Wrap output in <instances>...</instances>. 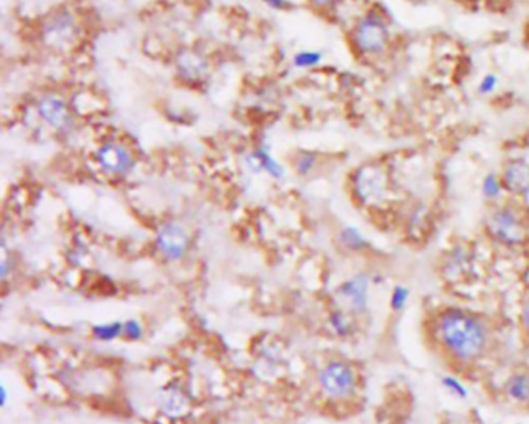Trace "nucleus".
<instances>
[{
	"label": "nucleus",
	"mask_w": 529,
	"mask_h": 424,
	"mask_svg": "<svg viewBox=\"0 0 529 424\" xmlns=\"http://www.w3.org/2000/svg\"><path fill=\"white\" fill-rule=\"evenodd\" d=\"M262 2L274 8V10H284L289 5V0H262Z\"/></svg>",
	"instance_id": "c85d7f7f"
},
{
	"label": "nucleus",
	"mask_w": 529,
	"mask_h": 424,
	"mask_svg": "<svg viewBox=\"0 0 529 424\" xmlns=\"http://www.w3.org/2000/svg\"><path fill=\"white\" fill-rule=\"evenodd\" d=\"M247 162H248V165H250L253 168L255 171L267 173L274 179H279V178H283V176H284L283 166L279 165L277 162V160H275V157H272V154L269 153V151L264 149V148L255 149L253 153L250 156H248Z\"/></svg>",
	"instance_id": "4468645a"
},
{
	"label": "nucleus",
	"mask_w": 529,
	"mask_h": 424,
	"mask_svg": "<svg viewBox=\"0 0 529 424\" xmlns=\"http://www.w3.org/2000/svg\"><path fill=\"white\" fill-rule=\"evenodd\" d=\"M323 61V55L317 50H303L293 56V64L298 69L317 67Z\"/></svg>",
	"instance_id": "4be33fe9"
},
{
	"label": "nucleus",
	"mask_w": 529,
	"mask_h": 424,
	"mask_svg": "<svg viewBox=\"0 0 529 424\" xmlns=\"http://www.w3.org/2000/svg\"><path fill=\"white\" fill-rule=\"evenodd\" d=\"M489 236L503 246L523 244L528 238V221L518 205L500 202L492 207L486 219Z\"/></svg>",
	"instance_id": "20e7f679"
},
{
	"label": "nucleus",
	"mask_w": 529,
	"mask_h": 424,
	"mask_svg": "<svg viewBox=\"0 0 529 424\" xmlns=\"http://www.w3.org/2000/svg\"><path fill=\"white\" fill-rule=\"evenodd\" d=\"M506 395L517 403H529V374L517 373L511 376L504 387Z\"/></svg>",
	"instance_id": "f3484780"
},
{
	"label": "nucleus",
	"mask_w": 529,
	"mask_h": 424,
	"mask_svg": "<svg viewBox=\"0 0 529 424\" xmlns=\"http://www.w3.org/2000/svg\"><path fill=\"white\" fill-rule=\"evenodd\" d=\"M76 23L74 14L69 11H59L52 16L44 28V38L47 45L53 49L64 50L75 42Z\"/></svg>",
	"instance_id": "1a4fd4ad"
},
{
	"label": "nucleus",
	"mask_w": 529,
	"mask_h": 424,
	"mask_svg": "<svg viewBox=\"0 0 529 424\" xmlns=\"http://www.w3.org/2000/svg\"><path fill=\"white\" fill-rule=\"evenodd\" d=\"M352 50L368 61L383 58L391 49L393 28L388 14L380 6H370L354 21L349 31Z\"/></svg>",
	"instance_id": "f03ea898"
},
{
	"label": "nucleus",
	"mask_w": 529,
	"mask_h": 424,
	"mask_svg": "<svg viewBox=\"0 0 529 424\" xmlns=\"http://www.w3.org/2000/svg\"><path fill=\"white\" fill-rule=\"evenodd\" d=\"M317 162H318L317 154H314V153H303V154L298 156V159H296L295 170H296V173H300L303 176L310 174L312 171L315 170Z\"/></svg>",
	"instance_id": "393cba45"
},
{
	"label": "nucleus",
	"mask_w": 529,
	"mask_h": 424,
	"mask_svg": "<svg viewBox=\"0 0 529 424\" xmlns=\"http://www.w3.org/2000/svg\"><path fill=\"white\" fill-rule=\"evenodd\" d=\"M436 338L441 345L460 362H472L487 347V328L464 309L448 308L436 322Z\"/></svg>",
	"instance_id": "f257e3e1"
},
{
	"label": "nucleus",
	"mask_w": 529,
	"mask_h": 424,
	"mask_svg": "<svg viewBox=\"0 0 529 424\" xmlns=\"http://www.w3.org/2000/svg\"><path fill=\"white\" fill-rule=\"evenodd\" d=\"M501 181L506 193L514 197L529 199V160L525 157H512L503 164Z\"/></svg>",
	"instance_id": "9d476101"
},
{
	"label": "nucleus",
	"mask_w": 529,
	"mask_h": 424,
	"mask_svg": "<svg viewBox=\"0 0 529 424\" xmlns=\"http://www.w3.org/2000/svg\"><path fill=\"white\" fill-rule=\"evenodd\" d=\"M95 162L103 173L114 178H124L135 166L132 151L117 140L104 142L95 153Z\"/></svg>",
	"instance_id": "423d86ee"
},
{
	"label": "nucleus",
	"mask_w": 529,
	"mask_h": 424,
	"mask_svg": "<svg viewBox=\"0 0 529 424\" xmlns=\"http://www.w3.org/2000/svg\"><path fill=\"white\" fill-rule=\"evenodd\" d=\"M467 258H469V253L467 251L464 249L463 246H456L455 249L452 251V253L448 255V260L446 261V272L448 277H455L458 278L461 277L464 272H466L469 263H467Z\"/></svg>",
	"instance_id": "6ab92c4d"
},
{
	"label": "nucleus",
	"mask_w": 529,
	"mask_h": 424,
	"mask_svg": "<svg viewBox=\"0 0 529 424\" xmlns=\"http://www.w3.org/2000/svg\"><path fill=\"white\" fill-rule=\"evenodd\" d=\"M506 195V188L503 185L501 176L496 173H487L481 179V196L486 202L496 205L501 202V199Z\"/></svg>",
	"instance_id": "dca6fc26"
},
{
	"label": "nucleus",
	"mask_w": 529,
	"mask_h": 424,
	"mask_svg": "<svg viewBox=\"0 0 529 424\" xmlns=\"http://www.w3.org/2000/svg\"><path fill=\"white\" fill-rule=\"evenodd\" d=\"M330 325L334 330V333L337 336H340V338H347V336H349L352 333V325H351L349 317L347 314L340 313V311H337V313L331 314Z\"/></svg>",
	"instance_id": "5701e85b"
},
{
	"label": "nucleus",
	"mask_w": 529,
	"mask_h": 424,
	"mask_svg": "<svg viewBox=\"0 0 529 424\" xmlns=\"http://www.w3.org/2000/svg\"><path fill=\"white\" fill-rule=\"evenodd\" d=\"M408 299H410V291H408V287L405 286H395V290H393L391 292V297H390V306L391 309L395 311V313H400V311H404L407 303H408Z\"/></svg>",
	"instance_id": "b1692460"
},
{
	"label": "nucleus",
	"mask_w": 529,
	"mask_h": 424,
	"mask_svg": "<svg viewBox=\"0 0 529 424\" xmlns=\"http://www.w3.org/2000/svg\"><path fill=\"white\" fill-rule=\"evenodd\" d=\"M339 238L342 246L352 252H362L368 247V239L364 236L362 231L354 226H344L340 230Z\"/></svg>",
	"instance_id": "a211bd4d"
},
{
	"label": "nucleus",
	"mask_w": 529,
	"mask_h": 424,
	"mask_svg": "<svg viewBox=\"0 0 529 424\" xmlns=\"http://www.w3.org/2000/svg\"><path fill=\"white\" fill-rule=\"evenodd\" d=\"M339 294L348 308L356 314H364L370 305V277L357 274L339 287Z\"/></svg>",
	"instance_id": "9b49d317"
},
{
	"label": "nucleus",
	"mask_w": 529,
	"mask_h": 424,
	"mask_svg": "<svg viewBox=\"0 0 529 424\" xmlns=\"http://www.w3.org/2000/svg\"><path fill=\"white\" fill-rule=\"evenodd\" d=\"M92 336L100 342H112L123 336L122 322H106L92 326Z\"/></svg>",
	"instance_id": "aec40b11"
},
{
	"label": "nucleus",
	"mask_w": 529,
	"mask_h": 424,
	"mask_svg": "<svg viewBox=\"0 0 529 424\" xmlns=\"http://www.w3.org/2000/svg\"><path fill=\"white\" fill-rule=\"evenodd\" d=\"M123 338L135 342L143 338V326L137 319H129L123 323Z\"/></svg>",
	"instance_id": "a878e982"
},
{
	"label": "nucleus",
	"mask_w": 529,
	"mask_h": 424,
	"mask_svg": "<svg viewBox=\"0 0 529 424\" xmlns=\"http://www.w3.org/2000/svg\"><path fill=\"white\" fill-rule=\"evenodd\" d=\"M351 195L365 209L379 210L395 197V182L387 164L368 160L352 170L349 176Z\"/></svg>",
	"instance_id": "7ed1b4c3"
},
{
	"label": "nucleus",
	"mask_w": 529,
	"mask_h": 424,
	"mask_svg": "<svg viewBox=\"0 0 529 424\" xmlns=\"http://www.w3.org/2000/svg\"><path fill=\"white\" fill-rule=\"evenodd\" d=\"M443 386L450 391V394L456 395L458 398H467V389L463 386V382L455 378V376H444Z\"/></svg>",
	"instance_id": "bb28decb"
},
{
	"label": "nucleus",
	"mask_w": 529,
	"mask_h": 424,
	"mask_svg": "<svg viewBox=\"0 0 529 424\" xmlns=\"http://www.w3.org/2000/svg\"><path fill=\"white\" fill-rule=\"evenodd\" d=\"M318 382L327 396L334 399H344L356 391L357 376L354 369L347 362L332 361L320 370Z\"/></svg>",
	"instance_id": "39448f33"
},
{
	"label": "nucleus",
	"mask_w": 529,
	"mask_h": 424,
	"mask_svg": "<svg viewBox=\"0 0 529 424\" xmlns=\"http://www.w3.org/2000/svg\"><path fill=\"white\" fill-rule=\"evenodd\" d=\"M309 2L317 10H331V8L339 5L342 0H309Z\"/></svg>",
	"instance_id": "cd10ccee"
},
{
	"label": "nucleus",
	"mask_w": 529,
	"mask_h": 424,
	"mask_svg": "<svg viewBox=\"0 0 529 424\" xmlns=\"http://www.w3.org/2000/svg\"><path fill=\"white\" fill-rule=\"evenodd\" d=\"M430 230V212L427 205H414L407 221V231L413 239H421L429 234Z\"/></svg>",
	"instance_id": "2eb2a0df"
},
{
	"label": "nucleus",
	"mask_w": 529,
	"mask_h": 424,
	"mask_svg": "<svg viewBox=\"0 0 529 424\" xmlns=\"http://www.w3.org/2000/svg\"><path fill=\"white\" fill-rule=\"evenodd\" d=\"M157 251L170 261H180L187 255L190 236L179 224L168 222L158 229L156 235Z\"/></svg>",
	"instance_id": "0eeeda50"
},
{
	"label": "nucleus",
	"mask_w": 529,
	"mask_h": 424,
	"mask_svg": "<svg viewBox=\"0 0 529 424\" xmlns=\"http://www.w3.org/2000/svg\"><path fill=\"white\" fill-rule=\"evenodd\" d=\"M500 87V78L494 71H487L483 76L479 78L477 84V92L481 97H492V95L499 91Z\"/></svg>",
	"instance_id": "412c9836"
},
{
	"label": "nucleus",
	"mask_w": 529,
	"mask_h": 424,
	"mask_svg": "<svg viewBox=\"0 0 529 424\" xmlns=\"http://www.w3.org/2000/svg\"><path fill=\"white\" fill-rule=\"evenodd\" d=\"M175 70L183 81L200 83L208 75V62L196 52L183 50L175 59Z\"/></svg>",
	"instance_id": "f8f14e48"
},
{
	"label": "nucleus",
	"mask_w": 529,
	"mask_h": 424,
	"mask_svg": "<svg viewBox=\"0 0 529 424\" xmlns=\"http://www.w3.org/2000/svg\"><path fill=\"white\" fill-rule=\"evenodd\" d=\"M37 114L44 123L58 132L66 134L74 126V118L66 101L54 93L44 95L37 101Z\"/></svg>",
	"instance_id": "6e6552de"
},
{
	"label": "nucleus",
	"mask_w": 529,
	"mask_h": 424,
	"mask_svg": "<svg viewBox=\"0 0 529 424\" xmlns=\"http://www.w3.org/2000/svg\"><path fill=\"white\" fill-rule=\"evenodd\" d=\"M160 407L168 417H182L188 411V398L182 389L171 386L160 394Z\"/></svg>",
	"instance_id": "ddd939ff"
},
{
	"label": "nucleus",
	"mask_w": 529,
	"mask_h": 424,
	"mask_svg": "<svg viewBox=\"0 0 529 424\" xmlns=\"http://www.w3.org/2000/svg\"><path fill=\"white\" fill-rule=\"evenodd\" d=\"M522 319H523V325L526 330L529 331V300L525 303L523 311H522Z\"/></svg>",
	"instance_id": "c756f323"
},
{
	"label": "nucleus",
	"mask_w": 529,
	"mask_h": 424,
	"mask_svg": "<svg viewBox=\"0 0 529 424\" xmlns=\"http://www.w3.org/2000/svg\"><path fill=\"white\" fill-rule=\"evenodd\" d=\"M528 47H529V33H528Z\"/></svg>",
	"instance_id": "7c9ffc66"
}]
</instances>
